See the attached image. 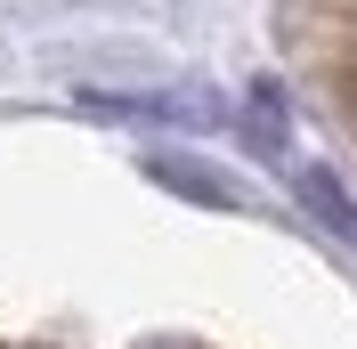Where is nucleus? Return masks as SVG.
I'll use <instances>...</instances> for the list:
<instances>
[{
  "label": "nucleus",
  "mask_w": 357,
  "mask_h": 349,
  "mask_svg": "<svg viewBox=\"0 0 357 349\" xmlns=\"http://www.w3.org/2000/svg\"><path fill=\"white\" fill-rule=\"evenodd\" d=\"M292 187H301V203H309V211L325 219L333 236H349V244H357V195H349V187H341L333 171H317V163H309V171L292 179Z\"/></svg>",
  "instance_id": "f03ea898"
},
{
  "label": "nucleus",
  "mask_w": 357,
  "mask_h": 349,
  "mask_svg": "<svg viewBox=\"0 0 357 349\" xmlns=\"http://www.w3.org/2000/svg\"><path fill=\"white\" fill-rule=\"evenodd\" d=\"M146 171H155L162 187H178V195H195V203H211V211H236V187H227V179H211V171H195V163H171V154H155Z\"/></svg>",
  "instance_id": "7ed1b4c3"
},
{
  "label": "nucleus",
  "mask_w": 357,
  "mask_h": 349,
  "mask_svg": "<svg viewBox=\"0 0 357 349\" xmlns=\"http://www.w3.org/2000/svg\"><path fill=\"white\" fill-rule=\"evenodd\" d=\"M89 114H146V122H220L211 98H122V89H82Z\"/></svg>",
  "instance_id": "f257e3e1"
}]
</instances>
